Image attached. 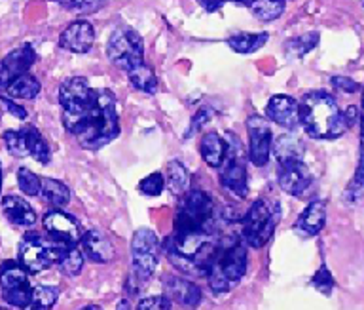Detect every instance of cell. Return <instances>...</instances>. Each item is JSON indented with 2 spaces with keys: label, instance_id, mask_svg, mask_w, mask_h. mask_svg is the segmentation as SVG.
<instances>
[{
  "label": "cell",
  "instance_id": "b9f144b4",
  "mask_svg": "<svg viewBox=\"0 0 364 310\" xmlns=\"http://www.w3.org/2000/svg\"><path fill=\"white\" fill-rule=\"evenodd\" d=\"M210 120V110L209 109H199L198 110V115L193 116V120H192V126L188 128V133H186V138H192L193 133L196 132H199V130H201V128L205 126V124H207V122Z\"/></svg>",
  "mask_w": 364,
  "mask_h": 310
},
{
  "label": "cell",
  "instance_id": "4316f807",
  "mask_svg": "<svg viewBox=\"0 0 364 310\" xmlns=\"http://www.w3.org/2000/svg\"><path fill=\"white\" fill-rule=\"evenodd\" d=\"M127 76H129V82L133 84V88H136L139 92L150 93V95H154V93L158 92V76H156V73H154L148 65L142 63L139 65V67H135V69H131L129 73H127Z\"/></svg>",
  "mask_w": 364,
  "mask_h": 310
},
{
  "label": "cell",
  "instance_id": "d590c367",
  "mask_svg": "<svg viewBox=\"0 0 364 310\" xmlns=\"http://www.w3.org/2000/svg\"><path fill=\"white\" fill-rule=\"evenodd\" d=\"M17 185L25 195L38 196L40 190H42V177H38L36 173H33L27 167H19L17 170Z\"/></svg>",
  "mask_w": 364,
  "mask_h": 310
},
{
  "label": "cell",
  "instance_id": "9c48e42d",
  "mask_svg": "<svg viewBox=\"0 0 364 310\" xmlns=\"http://www.w3.org/2000/svg\"><path fill=\"white\" fill-rule=\"evenodd\" d=\"M131 261H133V278L144 284L154 276L159 263V240L150 229H139L131 242Z\"/></svg>",
  "mask_w": 364,
  "mask_h": 310
},
{
  "label": "cell",
  "instance_id": "7402d4cb",
  "mask_svg": "<svg viewBox=\"0 0 364 310\" xmlns=\"http://www.w3.org/2000/svg\"><path fill=\"white\" fill-rule=\"evenodd\" d=\"M21 133H23V138H25V143H27L28 155L33 156L36 162H40V164H50L51 160L50 145L46 143V139L42 138V133H40L34 126H25L21 130Z\"/></svg>",
  "mask_w": 364,
  "mask_h": 310
},
{
  "label": "cell",
  "instance_id": "7c38bea8",
  "mask_svg": "<svg viewBox=\"0 0 364 310\" xmlns=\"http://www.w3.org/2000/svg\"><path fill=\"white\" fill-rule=\"evenodd\" d=\"M44 230L50 234V238L57 242H63L67 246H78L82 240V227L73 215L61 212V210H51L44 215Z\"/></svg>",
  "mask_w": 364,
  "mask_h": 310
},
{
  "label": "cell",
  "instance_id": "cb8c5ba5",
  "mask_svg": "<svg viewBox=\"0 0 364 310\" xmlns=\"http://www.w3.org/2000/svg\"><path fill=\"white\" fill-rule=\"evenodd\" d=\"M267 38H269L267 33H237L228 38V46L232 48L233 52L247 56V53H255L256 50H260Z\"/></svg>",
  "mask_w": 364,
  "mask_h": 310
},
{
  "label": "cell",
  "instance_id": "ac0fdd59",
  "mask_svg": "<svg viewBox=\"0 0 364 310\" xmlns=\"http://www.w3.org/2000/svg\"><path fill=\"white\" fill-rule=\"evenodd\" d=\"M80 249L84 253V257H87L90 261H93V263H110L114 259V255H116L112 242L108 240L107 236L97 229L87 230V232L82 236V240H80Z\"/></svg>",
  "mask_w": 364,
  "mask_h": 310
},
{
  "label": "cell",
  "instance_id": "1f68e13d",
  "mask_svg": "<svg viewBox=\"0 0 364 310\" xmlns=\"http://www.w3.org/2000/svg\"><path fill=\"white\" fill-rule=\"evenodd\" d=\"M284 4H287L284 0H252L249 8L256 18L267 24V21H273L283 16Z\"/></svg>",
  "mask_w": 364,
  "mask_h": 310
},
{
  "label": "cell",
  "instance_id": "bcb514c9",
  "mask_svg": "<svg viewBox=\"0 0 364 310\" xmlns=\"http://www.w3.org/2000/svg\"><path fill=\"white\" fill-rule=\"evenodd\" d=\"M116 310H131L129 301H127V299H122L118 303V306H116Z\"/></svg>",
  "mask_w": 364,
  "mask_h": 310
},
{
  "label": "cell",
  "instance_id": "4dcf8cb0",
  "mask_svg": "<svg viewBox=\"0 0 364 310\" xmlns=\"http://www.w3.org/2000/svg\"><path fill=\"white\" fill-rule=\"evenodd\" d=\"M59 297V289L53 286H36L33 287V295L31 301L23 310H51L53 304L57 303Z\"/></svg>",
  "mask_w": 364,
  "mask_h": 310
},
{
  "label": "cell",
  "instance_id": "f35d334b",
  "mask_svg": "<svg viewBox=\"0 0 364 310\" xmlns=\"http://www.w3.org/2000/svg\"><path fill=\"white\" fill-rule=\"evenodd\" d=\"M165 187V177L159 172H154L150 175L142 179L141 183H139V190H141L142 195L146 196H158L161 195V190Z\"/></svg>",
  "mask_w": 364,
  "mask_h": 310
},
{
  "label": "cell",
  "instance_id": "7bdbcfd3",
  "mask_svg": "<svg viewBox=\"0 0 364 310\" xmlns=\"http://www.w3.org/2000/svg\"><path fill=\"white\" fill-rule=\"evenodd\" d=\"M332 86L338 88V90H341V92H346V93H355L358 92V84L355 81H351V78H347V76H334L332 78Z\"/></svg>",
  "mask_w": 364,
  "mask_h": 310
},
{
  "label": "cell",
  "instance_id": "6da1fadb",
  "mask_svg": "<svg viewBox=\"0 0 364 310\" xmlns=\"http://www.w3.org/2000/svg\"><path fill=\"white\" fill-rule=\"evenodd\" d=\"M298 116L306 133L313 139H336L346 133V115L326 92H309L298 101Z\"/></svg>",
  "mask_w": 364,
  "mask_h": 310
},
{
  "label": "cell",
  "instance_id": "4fadbf2b",
  "mask_svg": "<svg viewBox=\"0 0 364 310\" xmlns=\"http://www.w3.org/2000/svg\"><path fill=\"white\" fill-rule=\"evenodd\" d=\"M277 181L287 195L301 196L311 187L313 175L301 160H287L279 162Z\"/></svg>",
  "mask_w": 364,
  "mask_h": 310
},
{
  "label": "cell",
  "instance_id": "5b68a950",
  "mask_svg": "<svg viewBox=\"0 0 364 310\" xmlns=\"http://www.w3.org/2000/svg\"><path fill=\"white\" fill-rule=\"evenodd\" d=\"M215 202L203 190H190L178 204L175 234L215 232Z\"/></svg>",
  "mask_w": 364,
  "mask_h": 310
},
{
  "label": "cell",
  "instance_id": "f5cc1de1",
  "mask_svg": "<svg viewBox=\"0 0 364 310\" xmlns=\"http://www.w3.org/2000/svg\"><path fill=\"white\" fill-rule=\"evenodd\" d=\"M0 310H6V309H0Z\"/></svg>",
  "mask_w": 364,
  "mask_h": 310
},
{
  "label": "cell",
  "instance_id": "d6986e66",
  "mask_svg": "<svg viewBox=\"0 0 364 310\" xmlns=\"http://www.w3.org/2000/svg\"><path fill=\"white\" fill-rule=\"evenodd\" d=\"M324 223H326V204L323 200H315L300 213V217L294 223V230L301 238H311L323 230Z\"/></svg>",
  "mask_w": 364,
  "mask_h": 310
},
{
  "label": "cell",
  "instance_id": "f1b7e54d",
  "mask_svg": "<svg viewBox=\"0 0 364 310\" xmlns=\"http://www.w3.org/2000/svg\"><path fill=\"white\" fill-rule=\"evenodd\" d=\"M165 185H167V189H169L173 195H186L188 189H190V172H188L186 167L182 166L178 160L171 162L169 166H167V179H165Z\"/></svg>",
  "mask_w": 364,
  "mask_h": 310
},
{
  "label": "cell",
  "instance_id": "836d02e7",
  "mask_svg": "<svg viewBox=\"0 0 364 310\" xmlns=\"http://www.w3.org/2000/svg\"><path fill=\"white\" fill-rule=\"evenodd\" d=\"M317 44L318 33H307V35H301L298 38H292V41L287 42V53H289V58H304Z\"/></svg>",
  "mask_w": 364,
  "mask_h": 310
},
{
  "label": "cell",
  "instance_id": "c3c4849f",
  "mask_svg": "<svg viewBox=\"0 0 364 310\" xmlns=\"http://www.w3.org/2000/svg\"><path fill=\"white\" fill-rule=\"evenodd\" d=\"M233 2H239V4H247V6H249L252 0H233Z\"/></svg>",
  "mask_w": 364,
  "mask_h": 310
},
{
  "label": "cell",
  "instance_id": "8d00e7d4",
  "mask_svg": "<svg viewBox=\"0 0 364 310\" xmlns=\"http://www.w3.org/2000/svg\"><path fill=\"white\" fill-rule=\"evenodd\" d=\"M2 139H4L6 149H8V153L11 156H16V158H25V156H28L27 143H25V138H23L21 132L8 130V132H4Z\"/></svg>",
  "mask_w": 364,
  "mask_h": 310
},
{
  "label": "cell",
  "instance_id": "ffe728a7",
  "mask_svg": "<svg viewBox=\"0 0 364 310\" xmlns=\"http://www.w3.org/2000/svg\"><path fill=\"white\" fill-rule=\"evenodd\" d=\"M2 212L10 223L17 227H33L36 223V213L31 207L27 200H23L21 196H4L2 198Z\"/></svg>",
  "mask_w": 364,
  "mask_h": 310
},
{
  "label": "cell",
  "instance_id": "7a4b0ae2",
  "mask_svg": "<svg viewBox=\"0 0 364 310\" xmlns=\"http://www.w3.org/2000/svg\"><path fill=\"white\" fill-rule=\"evenodd\" d=\"M119 135L118 110H116V95L110 90H97V101L93 109L80 126L74 138L84 149L97 150Z\"/></svg>",
  "mask_w": 364,
  "mask_h": 310
},
{
  "label": "cell",
  "instance_id": "8fae6325",
  "mask_svg": "<svg viewBox=\"0 0 364 310\" xmlns=\"http://www.w3.org/2000/svg\"><path fill=\"white\" fill-rule=\"evenodd\" d=\"M247 132H249V158L256 167L266 166L272 155V128L266 118L258 115L249 116L247 120Z\"/></svg>",
  "mask_w": 364,
  "mask_h": 310
},
{
  "label": "cell",
  "instance_id": "83f0119b",
  "mask_svg": "<svg viewBox=\"0 0 364 310\" xmlns=\"http://www.w3.org/2000/svg\"><path fill=\"white\" fill-rule=\"evenodd\" d=\"M360 155H358V166L355 172L351 185L347 187L346 198L347 200H355L360 196L364 190V92H363V107H360Z\"/></svg>",
  "mask_w": 364,
  "mask_h": 310
},
{
  "label": "cell",
  "instance_id": "9a60e30c",
  "mask_svg": "<svg viewBox=\"0 0 364 310\" xmlns=\"http://www.w3.org/2000/svg\"><path fill=\"white\" fill-rule=\"evenodd\" d=\"M164 291L171 303H176L182 309H196L201 303V289L181 276H165Z\"/></svg>",
  "mask_w": 364,
  "mask_h": 310
},
{
  "label": "cell",
  "instance_id": "f546056e",
  "mask_svg": "<svg viewBox=\"0 0 364 310\" xmlns=\"http://www.w3.org/2000/svg\"><path fill=\"white\" fill-rule=\"evenodd\" d=\"M40 82L38 78H34L33 75H25L17 76L16 81L11 82L10 86L6 88V92L10 98H17V99H34L40 93Z\"/></svg>",
  "mask_w": 364,
  "mask_h": 310
},
{
  "label": "cell",
  "instance_id": "816d5d0a",
  "mask_svg": "<svg viewBox=\"0 0 364 310\" xmlns=\"http://www.w3.org/2000/svg\"><path fill=\"white\" fill-rule=\"evenodd\" d=\"M360 2H363V6H364V0H360Z\"/></svg>",
  "mask_w": 364,
  "mask_h": 310
},
{
  "label": "cell",
  "instance_id": "d6a6232c",
  "mask_svg": "<svg viewBox=\"0 0 364 310\" xmlns=\"http://www.w3.org/2000/svg\"><path fill=\"white\" fill-rule=\"evenodd\" d=\"M59 6L73 14H80V16H90L107 6L108 0H55Z\"/></svg>",
  "mask_w": 364,
  "mask_h": 310
},
{
  "label": "cell",
  "instance_id": "603a6c76",
  "mask_svg": "<svg viewBox=\"0 0 364 310\" xmlns=\"http://www.w3.org/2000/svg\"><path fill=\"white\" fill-rule=\"evenodd\" d=\"M272 150L277 162L301 160V156H304V145L300 143V139L289 135V133L275 139V143H272Z\"/></svg>",
  "mask_w": 364,
  "mask_h": 310
},
{
  "label": "cell",
  "instance_id": "5bb4252c",
  "mask_svg": "<svg viewBox=\"0 0 364 310\" xmlns=\"http://www.w3.org/2000/svg\"><path fill=\"white\" fill-rule=\"evenodd\" d=\"M36 61V52L31 44H23L10 52L0 61V92H6V88L16 81L17 76L25 75Z\"/></svg>",
  "mask_w": 364,
  "mask_h": 310
},
{
  "label": "cell",
  "instance_id": "ab89813d",
  "mask_svg": "<svg viewBox=\"0 0 364 310\" xmlns=\"http://www.w3.org/2000/svg\"><path fill=\"white\" fill-rule=\"evenodd\" d=\"M311 284H313V287H315V289H318L321 293H324V295H330L332 287H334V278H332V274H330V270L326 269V264H323V267H321V269L315 272Z\"/></svg>",
  "mask_w": 364,
  "mask_h": 310
},
{
  "label": "cell",
  "instance_id": "ee69618b",
  "mask_svg": "<svg viewBox=\"0 0 364 310\" xmlns=\"http://www.w3.org/2000/svg\"><path fill=\"white\" fill-rule=\"evenodd\" d=\"M0 103L4 105L6 109L10 110L11 115L16 116V118H19V120H25V118H27V110L23 109L21 105L14 103V101H11V99H8V98H0Z\"/></svg>",
  "mask_w": 364,
  "mask_h": 310
},
{
  "label": "cell",
  "instance_id": "484cf974",
  "mask_svg": "<svg viewBox=\"0 0 364 310\" xmlns=\"http://www.w3.org/2000/svg\"><path fill=\"white\" fill-rule=\"evenodd\" d=\"M28 284L27 270L16 261H8L0 267V287L2 291H10L16 287H21Z\"/></svg>",
  "mask_w": 364,
  "mask_h": 310
},
{
  "label": "cell",
  "instance_id": "e575fe53",
  "mask_svg": "<svg viewBox=\"0 0 364 310\" xmlns=\"http://www.w3.org/2000/svg\"><path fill=\"white\" fill-rule=\"evenodd\" d=\"M59 267H61L63 274L78 276L84 269V253H82V249L78 246L68 247L67 253L59 261Z\"/></svg>",
  "mask_w": 364,
  "mask_h": 310
},
{
  "label": "cell",
  "instance_id": "f6af8a7d",
  "mask_svg": "<svg viewBox=\"0 0 364 310\" xmlns=\"http://www.w3.org/2000/svg\"><path fill=\"white\" fill-rule=\"evenodd\" d=\"M198 2L201 4V8L207 10V12H216V10H218L224 2H228V0H198Z\"/></svg>",
  "mask_w": 364,
  "mask_h": 310
},
{
  "label": "cell",
  "instance_id": "30bf717a",
  "mask_svg": "<svg viewBox=\"0 0 364 310\" xmlns=\"http://www.w3.org/2000/svg\"><path fill=\"white\" fill-rule=\"evenodd\" d=\"M241 145L235 138V150L228 147L226 158L220 166V185L226 192L243 200L249 195V177H247V166L241 158Z\"/></svg>",
  "mask_w": 364,
  "mask_h": 310
},
{
  "label": "cell",
  "instance_id": "60d3db41",
  "mask_svg": "<svg viewBox=\"0 0 364 310\" xmlns=\"http://www.w3.org/2000/svg\"><path fill=\"white\" fill-rule=\"evenodd\" d=\"M136 310H173V303L165 295H154V297L142 299L136 304Z\"/></svg>",
  "mask_w": 364,
  "mask_h": 310
},
{
  "label": "cell",
  "instance_id": "277c9868",
  "mask_svg": "<svg viewBox=\"0 0 364 310\" xmlns=\"http://www.w3.org/2000/svg\"><path fill=\"white\" fill-rule=\"evenodd\" d=\"M97 101V90L82 76H73L59 88V103L63 110V126L68 133L76 135Z\"/></svg>",
  "mask_w": 364,
  "mask_h": 310
},
{
  "label": "cell",
  "instance_id": "e0dca14e",
  "mask_svg": "<svg viewBox=\"0 0 364 310\" xmlns=\"http://www.w3.org/2000/svg\"><path fill=\"white\" fill-rule=\"evenodd\" d=\"M266 116L281 128H287V130H294V128L300 126L298 101L290 95H284V93H277L267 101Z\"/></svg>",
  "mask_w": 364,
  "mask_h": 310
},
{
  "label": "cell",
  "instance_id": "7dc6e473",
  "mask_svg": "<svg viewBox=\"0 0 364 310\" xmlns=\"http://www.w3.org/2000/svg\"><path fill=\"white\" fill-rule=\"evenodd\" d=\"M80 310H102L99 304H87V306H84V309H80Z\"/></svg>",
  "mask_w": 364,
  "mask_h": 310
},
{
  "label": "cell",
  "instance_id": "d4e9b609",
  "mask_svg": "<svg viewBox=\"0 0 364 310\" xmlns=\"http://www.w3.org/2000/svg\"><path fill=\"white\" fill-rule=\"evenodd\" d=\"M40 195L53 207L67 206L68 200H70V190H68V187L65 183H61V181H57V179H42V190H40Z\"/></svg>",
  "mask_w": 364,
  "mask_h": 310
},
{
  "label": "cell",
  "instance_id": "74e56055",
  "mask_svg": "<svg viewBox=\"0 0 364 310\" xmlns=\"http://www.w3.org/2000/svg\"><path fill=\"white\" fill-rule=\"evenodd\" d=\"M31 295H33V287L25 284L21 287H16V289H10V291H2V297L8 304L16 306V309H25L31 301Z\"/></svg>",
  "mask_w": 364,
  "mask_h": 310
},
{
  "label": "cell",
  "instance_id": "3957f363",
  "mask_svg": "<svg viewBox=\"0 0 364 310\" xmlns=\"http://www.w3.org/2000/svg\"><path fill=\"white\" fill-rule=\"evenodd\" d=\"M247 264H249L247 247L241 242L233 240L228 246H220L213 263L207 269V274H205L207 281H209V287L216 295L230 291L245 276Z\"/></svg>",
  "mask_w": 364,
  "mask_h": 310
},
{
  "label": "cell",
  "instance_id": "52a82bcc",
  "mask_svg": "<svg viewBox=\"0 0 364 310\" xmlns=\"http://www.w3.org/2000/svg\"><path fill=\"white\" fill-rule=\"evenodd\" d=\"M70 246L57 242L53 238H42L40 234H27L19 246V264L27 272L38 274L50 269L51 264H59L63 255Z\"/></svg>",
  "mask_w": 364,
  "mask_h": 310
},
{
  "label": "cell",
  "instance_id": "44dd1931",
  "mask_svg": "<svg viewBox=\"0 0 364 310\" xmlns=\"http://www.w3.org/2000/svg\"><path fill=\"white\" fill-rule=\"evenodd\" d=\"M199 149H201V158H203L207 166L220 167L224 164V158H226L228 153V143L224 141V138H220V133H205Z\"/></svg>",
  "mask_w": 364,
  "mask_h": 310
},
{
  "label": "cell",
  "instance_id": "8992f818",
  "mask_svg": "<svg viewBox=\"0 0 364 310\" xmlns=\"http://www.w3.org/2000/svg\"><path fill=\"white\" fill-rule=\"evenodd\" d=\"M279 219H281V207L277 202L266 200V198H258L252 202L249 212L241 219L245 244L255 249L266 246L275 232Z\"/></svg>",
  "mask_w": 364,
  "mask_h": 310
},
{
  "label": "cell",
  "instance_id": "ba28073f",
  "mask_svg": "<svg viewBox=\"0 0 364 310\" xmlns=\"http://www.w3.org/2000/svg\"><path fill=\"white\" fill-rule=\"evenodd\" d=\"M107 56L118 69L129 73L144 63V46L141 35L131 27H118L107 44Z\"/></svg>",
  "mask_w": 364,
  "mask_h": 310
},
{
  "label": "cell",
  "instance_id": "681fc988",
  "mask_svg": "<svg viewBox=\"0 0 364 310\" xmlns=\"http://www.w3.org/2000/svg\"><path fill=\"white\" fill-rule=\"evenodd\" d=\"M0 189H2V170H0Z\"/></svg>",
  "mask_w": 364,
  "mask_h": 310
},
{
  "label": "cell",
  "instance_id": "2e32d148",
  "mask_svg": "<svg viewBox=\"0 0 364 310\" xmlns=\"http://www.w3.org/2000/svg\"><path fill=\"white\" fill-rule=\"evenodd\" d=\"M93 42H95V31L84 19L73 21L59 36V46L73 53H87Z\"/></svg>",
  "mask_w": 364,
  "mask_h": 310
},
{
  "label": "cell",
  "instance_id": "f907efd6",
  "mask_svg": "<svg viewBox=\"0 0 364 310\" xmlns=\"http://www.w3.org/2000/svg\"><path fill=\"white\" fill-rule=\"evenodd\" d=\"M0 116H2V109H0Z\"/></svg>",
  "mask_w": 364,
  "mask_h": 310
}]
</instances>
